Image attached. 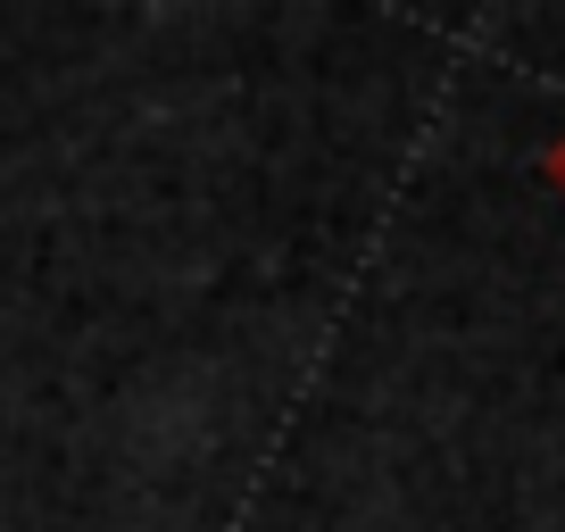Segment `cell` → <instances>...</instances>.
<instances>
[{"label":"cell","instance_id":"cell-1","mask_svg":"<svg viewBox=\"0 0 565 532\" xmlns=\"http://www.w3.org/2000/svg\"><path fill=\"white\" fill-rule=\"evenodd\" d=\"M541 175H548V183H565V142H548V150H541Z\"/></svg>","mask_w":565,"mask_h":532}]
</instances>
